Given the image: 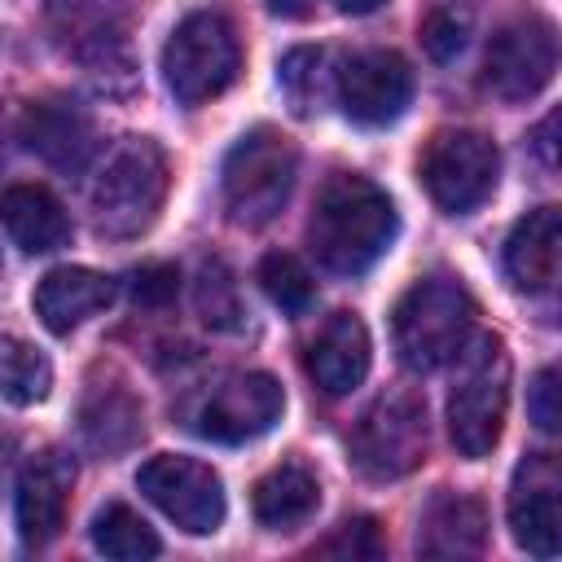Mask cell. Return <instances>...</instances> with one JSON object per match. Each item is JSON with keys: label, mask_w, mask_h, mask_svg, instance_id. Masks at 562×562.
<instances>
[{"label": "cell", "mask_w": 562, "mask_h": 562, "mask_svg": "<svg viewBox=\"0 0 562 562\" xmlns=\"http://www.w3.org/2000/svg\"><path fill=\"white\" fill-rule=\"evenodd\" d=\"M470 26H474V18H470L465 4H439V9H430L426 22H422V48H426V57L439 61V66H448L452 57H461V48L470 44Z\"/></svg>", "instance_id": "cell-29"}, {"label": "cell", "mask_w": 562, "mask_h": 562, "mask_svg": "<svg viewBox=\"0 0 562 562\" xmlns=\"http://www.w3.org/2000/svg\"><path fill=\"white\" fill-rule=\"evenodd\" d=\"M558 61H562L558 26L540 13H518L492 35L483 53V88L501 101H527L553 79Z\"/></svg>", "instance_id": "cell-10"}, {"label": "cell", "mask_w": 562, "mask_h": 562, "mask_svg": "<svg viewBox=\"0 0 562 562\" xmlns=\"http://www.w3.org/2000/svg\"><path fill=\"white\" fill-rule=\"evenodd\" d=\"M127 290H132V299L140 307H167L176 299V290H180V272L171 263H140L132 272V281H127Z\"/></svg>", "instance_id": "cell-32"}, {"label": "cell", "mask_w": 562, "mask_h": 562, "mask_svg": "<svg viewBox=\"0 0 562 562\" xmlns=\"http://www.w3.org/2000/svg\"><path fill=\"white\" fill-rule=\"evenodd\" d=\"M334 4H338L342 13H356V18H360V13H373L382 0H334Z\"/></svg>", "instance_id": "cell-35"}, {"label": "cell", "mask_w": 562, "mask_h": 562, "mask_svg": "<svg viewBox=\"0 0 562 562\" xmlns=\"http://www.w3.org/2000/svg\"><path fill=\"white\" fill-rule=\"evenodd\" d=\"M395 228H400V220H395L391 198L373 180L342 171V176H329L325 189L316 193V206L307 220V241H312V255L329 272L356 277L391 250Z\"/></svg>", "instance_id": "cell-1"}, {"label": "cell", "mask_w": 562, "mask_h": 562, "mask_svg": "<svg viewBox=\"0 0 562 562\" xmlns=\"http://www.w3.org/2000/svg\"><path fill=\"white\" fill-rule=\"evenodd\" d=\"M92 544H97V553L119 558V562H140V558H154L162 549L158 536H154V527L132 505H105V509H97V518H92Z\"/></svg>", "instance_id": "cell-24"}, {"label": "cell", "mask_w": 562, "mask_h": 562, "mask_svg": "<svg viewBox=\"0 0 562 562\" xmlns=\"http://www.w3.org/2000/svg\"><path fill=\"white\" fill-rule=\"evenodd\" d=\"M509 531L531 558L562 553V452H531L509 479Z\"/></svg>", "instance_id": "cell-13"}, {"label": "cell", "mask_w": 562, "mask_h": 562, "mask_svg": "<svg viewBox=\"0 0 562 562\" xmlns=\"http://www.w3.org/2000/svg\"><path fill=\"white\" fill-rule=\"evenodd\" d=\"M294 176H299V149L294 140L281 132V127H250L224 158V206L237 224H268L290 189H294Z\"/></svg>", "instance_id": "cell-6"}, {"label": "cell", "mask_w": 562, "mask_h": 562, "mask_svg": "<svg viewBox=\"0 0 562 562\" xmlns=\"http://www.w3.org/2000/svg\"><path fill=\"white\" fill-rule=\"evenodd\" d=\"M470 329H474V299L448 272H430L413 281L391 312L395 351L413 373H430L457 360L461 347L470 342Z\"/></svg>", "instance_id": "cell-2"}, {"label": "cell", "mask_w": 562, "mask_h": 562, "mask_svg": "<svg viewBox=\"0 0 562 562\" xmlns=\"http://www.w3.org/2000/svg\"><path fill=\"white\" fill-rule=\"evenodd\" d=\"M0 211H4V233L22 255H48L70 241L66 206L44 184H9Z\"/></svg>", "instance_id": "cell-21"}, {"label": "cell", "mask_w": 562, "mask_h": 562, "mask_svg": "<svg viewBox=\"0 0 562 562\" xmlns=\"http://www.w3.org/2000/svg\"><path fill=\"white\" fill-rule=\"evenodd\" d=\"M527 140H531L536 162L549 167V171H558V167H562V105H553V110L531 127Z\"/></svg>", "instance_id": "cell-33"}, {"label": "cell", "mask_w": 562, "mask_h": 562, "mask_svg": "<svg viewBox=\"0 0 562 562\" xmlns=\"http://www.w3.org/2000/svg\"><path fill=\"white\" fill-rule=\"evenodd\" d=\"M527 413L544 435H562V364H549L527 386Z\"/></svg>", "instance_id": "cell-31"}, {"label": "cell", "mask_w": 562, "mask_h": 562, "mask_svg": "<svg viewBox=\"0 0 562 562\" xmlns=\"http://www.w3.org/2000/svg\"><path fill=\"white\" fill-rule=\"evenodd\" d=\"M487 544V514L465 492H439L422 509L417 553L422 558H479Z\"/></svg>", "instance_id": "cell-19"}, {"label": "cell", "mask_w": 562, "mask_h": 562, "mask_svg": "<svg viewBox=\"0 0 562 562\" xmlns=\"http://www.w3.org/2000/svg\"><path fill=\"white\" fill-rule=\"evenodd\" d=\"M18 136L35 158H44L48 167H57L66 176L83 171L97 154V127H92L88 110L75 105L70 97L31 101L18 119Z\"/></svg>", "instance_id": "cell-16"}, {"label": "cell", "mask_w": 562, "mask_h": 562, "mask_svg": "<svg viewBox=\"0 0 562 562\" xmlns=\"http://www.w3.org/2000/svg\"><path fill=\"white\" fill-rule=\"evenodd\" d=\"M382 553H386V540H382L373 518H347L321 544H312V558H351V562H360V558H382Z\"/></svg>", "instance_id": "cell-30"}, {"label": "cell", "mask_w": 562, "mask_h": 562, "mask_svg": "<svg viewBox=\"0 0 562 562\" xmlns=\"http://www.w3.org/2000/svg\"><path fill=\"white\" fill-rule=\"evenodd\" d=\"M167 154L145 140V136H127L105 167L92 180V224L101 237H140L162 202H167Z\"/></svg>", "instance_id": "cell-4"}, {"label": "cell", "mask_w": 562, "mask_h": 562, "mask_svg": "<svg viewBox=\"0 0 562 562\" xmlns=\"http://www.w3.org/2000/svg\"><path fill=\"white\" fill-rule=\"evenodd\" d=\"M259 285H263V294H268L281 312H290V316H303V312L312 307V299H316L312 272H307L294 255H285V250H272V255L259 259Z\"/></svg>", "instance_id": "cell-26"}, {"label": "cell", "mask_w": 562, "mask_h": 562, "mask_svg": "<svg viewBox=\"0 0 562 562\" xmlns=\"http://www.w3.org/2000/svg\"><path fill=\"white\" fill-rule=\"evenodd\" d=\"M0 360H4V400H9V404H35V400L48 395L53 369H48V360H44L31 342L4 338Z\"/></svg>", "instance_id": "cell-27"}, {"label": "cell", "mask_w": 562, "mask_h": 562, "mask_svg": "<svg viewBox=\"0 0 562 562\" xmlns=\"http://www.w3.org/2000/svg\"><path fill=\"white\" fill-rule=\"evenodd\" d=\"M505 277L527 299L562 303V206H536L509 228Z\"/></svg>", "instance_id": "cell-15"}, {"label": "cell", "mask_w": 562, "mask_h": 562, "mask_svg": "<svg viewBox=\"0 0 562 562\" xmlns=\"http://www.w3.org/2000/svg\"><path fill=\"white\" fill-rule=\"evenodd\" d=\"M241 70L237 26L220 9H198L176 22L162 44V79L184 105H202L220 97Z\"/></svg>", "instance_id": "cell-5"}, {"label": "cell", "mask_w": 562, "mask_h": 562, "mask_svg": "<svg viewBox=\"0 0 562 562\" xmlns=\"http://www.w3.org/2000/svg\"><path fill=\"white\" fill-rule=\"evenodd\" d=\"M70 487H75V465L66 452L48 448L22 461L18 483H13V514H18V531L26 544H48L61 531Z\"/></svg>", "instance_id": "cell-17"}, {"label": "cell", "mask_w": 562, "mask_h": 562, "mask_svg": "<svg viewBox=\"0 0 562 562\" xmlns=\"http://www.w3.org/2000/svg\"><path fill=\"white\" fill-rule=\"evenodd\" d=\"M193 303H198V316H202L211 329H220V334H233V329H241V321H246V303H241L237 277L228 272L224 259H206V263L198 268Z\"/></svg>", "instance_id": "cell-25"}, {"label": "cell", "mask_w": 562, "mask_h": 562, "mask_svg": "<svg viewBox=\"0 0 562 562\" xmlns=\"http://www.w3.org/2000/svg\"><path fill=\"white\" fill-rule=\"evenodd\" d=\"M501 176L496 145L474 127H443L426 140L417 158V180L430 193V202L448 215H465L479 202L492 198Z\"/></svg>", "instance_id": "cell-8"}, {"label": "cell", "mask_w": 562, "mask_h": 562, "mask_svg": "<svg viewBox=\"0 0 562 562\" xmlns=\"http://www.w3.org/2000/svg\"><path fill=\"white\" fill-rule=\"evenodd\" d=\"M136 487L189 536H211L224 522V483L211 465L193 457H149L136 474Z\"/></svg>", "instance_id": "cell-11"}, {"label": "cell", "mask_w": 562, "mask_h": 562, "mask_svg": "<svg viewBox=\"0 0 562 562\" xmlns=\"http://www.w3.org/2000/svg\"><path fill=\"white\" fill-rule=\"evenodd\" d=\"M303 369L325 395L356 391L369 373V329H364V321L356 312H334L316 329V338L307 342Z\"/></svg>", "instance_id": "cell-18"}, {"label": "cell", "mask_w": 562, "mask_h": 562, "mask_svg": "<svg viewBox=\"0 0 562 562\" xmlns=\"http://www.w3.org/2000/svg\"><path fill=\"white\" fill-rule=\"evenodd\" d=\"M316 501H321V483H316V474H312L303 461H281V465H272V470L255 483V492H250V509H255L259 527H268V531H290V527H299L303 518H312Z\"/></svg>", "instance_id": "cell-22"}, {"label": "cell", "mask_w": 562, "mask_h": 562, "mask_svg": "<svg viewBox=\"0 0 562 562\" xmlns=\"http://www.w3.org/2000/svg\"><path fill=\"white\" fill-rule=\"evenodd\" d=\"M277 83L299 114H312L325 97V53L321 48H290L277 66Z\"/></svg>", "instance_id": "cell-28"}, {"label": "cell", "mask_w": 562, "mask_h": 562, "mask_svg": "<svg viewBox=\"0 0 562 562\" xmlns=\"http://www.w3.org/2000/svg\"><path fill=\"white\" fill-rule=\"evenodd\" d=\"M334 92H338V105L351 123L386 127L413 101V70L391 48H364V53H351L334 70Z\"/></svg>", "instance_id": "cell-12"}, {"label": "cell", "mask_w": 562, "mask_h": 562, "mask_svg": "<svg viewBox=\"0 0 562 562\" xmlns=\"http://www.w3.org/2000/svg\"><path fill=\"white\" fill-rule=\"evenodd\" d=\"M281 408H285L281 382L272 373L246 369V373H224L220 382L202 386L180 408V417H184V426L198 439H211V443H246V439L268 435L281 422Z\"/></svg>", "instance_id": "cell-7"}, {"label": "cell", "mask_w": 562, "mask_h": 562, "mask_svg": "<svg viewBox=\"0 0 562 562\" xmlns=\"http://www.w3.org/2000/svg\"><path fill=\"white\" fill-rule=\"evenodd\" d=\"M277 18H303L307 9H312V0H263Z\"/></svg>", "instance_id": "cell-34"}, {"label": "cell", "mask_w": 562, "mask_h": 562, "mask_svg": "<svg viewBox=\"0 0 562 562\" xmlns=\"http://www.w3.org/2000/svg\"><path fill=\"white\" fill-rule=\"evenodd\" d=\"M48 31L66 57L83 66L101 88H123L132 79V57L123 31L83 0H48Z\"/></svg>", "instance_id": "cell-14"}, {"label": "cell", "mask_w": 562, "mask_h": 562, "mask_svg": "<svg viewBox=\"0 0 562 562\" xmlns=\"http://www.w3.org/2000/svg\"><path fill=\"white\" fill-rule=\"evenodd\" d=\"M347 452H351V465L373 483H391V479L413 474L426 457V408H422V400L417 395H382L356 422V430L347 439Z\"/></svg>", "instance_id": "cell-9"}, {"label": "cell", "mask_w": 562, "mask_h": 562, "mask_svg": "<svg viewBox=\"0 0 562 562\" xmlns=\"http://www.w3.org/2000/svg\"><path fill=\"white\" fill-rule=\"evenodd\" d=\"M114 299V281L92 272V268H53L40 277L35 285V316L53 329V334H70L75 325H83L88 316H97L101 307H110Z\"/></svg>", "instance_id": "cell-20"}, {"label": "cell", "mask_w": 562, "mask_h": 562, "mask_svg": "<svg viewBox=\"0 0 562 562\" xmlns=\"http://www.w3.org/2000/svg\"><path fill=\"white\" fill-rule=\"evenodd\" d=\"M509 408V351L496 334H474L457 356L448 395V430L461 457L479 461L496 448Z\"/></svg>", "instance_id": "cell-3"}, {"label": "cell", "mask_w": 562, "mask_h": 562, "mask_svg": "<svg viewBox=\"0 0 562 562\" xmlns=\"http://www.w3.org/2000/svg\"><path fill=\"white\" fill-rule=\"evenodd\" d=\"M79 430H83L88 448H97L105 457L132 448L140 439V430H145L136 395L123 382H97V386H88L83 408H79Z\"/></svg>", "instance_id": "cell-23"}]
</instances>
